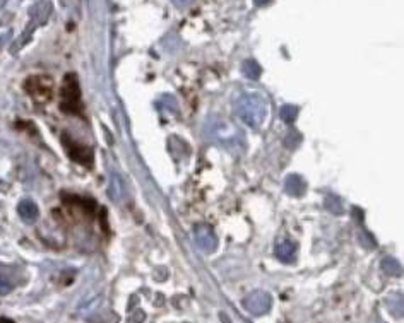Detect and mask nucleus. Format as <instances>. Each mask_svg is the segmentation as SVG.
Segmentation results:
<instances>
[{"label":"nucleus","instance_id":"obj_1","mask_svg":"<svg viewBox=\"0 0 404 323\" xmlns=\"http://www.w3.org/2000/svg\"><path fill=\"white\" fill-rule=\"evenodd\" d=\"M60 110L63 113L79 115L82 117V98H81V87H79L78 77L74 74H67L63 79L62 86H60Z\"/></svg>","mask_w":404,"mask_h":323},{"label":"nucleus","instance_id":"obj_2","mask_svg":"<svg viewBox=\"0 0 404 323\" xmlns=\"http://www.w3.org/2000/svg\"><path fill=\"white\" fill-rule=\"evenodd\" d=\"M26 93L39 105H47L54 98V81L48 75H33L24 82Z\"/></svg>","mask_w":404,"mask_h":323},{"label":"nucleus","instance_id":"obj_3","mask_svg":"<svg viewBox=\"0 0 404 323\" xmlns=\"http://www.w3.org/2000/svg\"><path fill=\"white\" fill-rule=\"evenodd\" d=\"M62 142L72 161L79 163V165H82V166L93 165V151H91L90 147L82 146V144H78L74 139L67 137L66 134L62 135Z\"/></svg>","mask_w":404,"mask_h":323},{"label":"nucleus","instance_id":"obj_4","mask_svg":"<svg viewBox=\"0 0 404 323\" xmlns=\"http://www.w3.org/2000/svg\"><path fill=\"white\" fill-rule=\"evenodd\" d=\"M247 310L252 311L254 315H262L269 310L271 306V298L266 293H255L250 298L245 299Z\"/></svg>","mask_w":404,"mask_h":323},{"label":"nucleus","instance_id":"obj_5","mask_svg":"<svg viewBox=\"0 0 404 323\" xmlns=\"http://www.w3.org/2000/svg\"><path fill=\"white\" fill-rule=\"evenodd\" d=\"M245 70H247V74H249L252 79H257L259 74H261V69H259V67L255 65V62H247Z\"/></svg>","mask_w":404,"mask_h":323},{"label":"nucleus","instance_id":"obj_6","mask_svg":"<svg viewBox=\"0 0 404 323\" xmlns=\"http://www.w3.org/2000/svg\"><path fill=\"white\" fill-rule=\"evenodd\" d=\"M175 4H177V6H187V4L190 2V0H173Z\"/></svg>","mask_w":404,"mask_h":323},{"label":"nucleus","instance_id":"obj_7","mask_svg":"<svg viewBox=\"0 0 404 323\" xmlns=\"http://www.w3.org/2000/svg\"><path fill=\"white\" fill-rule=\"evenodd\" d=\"M0 323H14V322L9 320V318H0Z\"/></svg>","mask_w":404,"mask_h":323},{"label":"nucleus","instance_id":"obj_8","mask_svg":"<svg viewBox=\"0 0 404 323\" xmlns=\"http://www.w3.org/2000/svg\"><path fill=\"white\" fill-rule=\"evenodd\" d=\"M254 2H255V4H257V6H262V4H266V2H267V0H254Z\"/></svg>","mask_w":404,"mask_h":323}]
</instances>
